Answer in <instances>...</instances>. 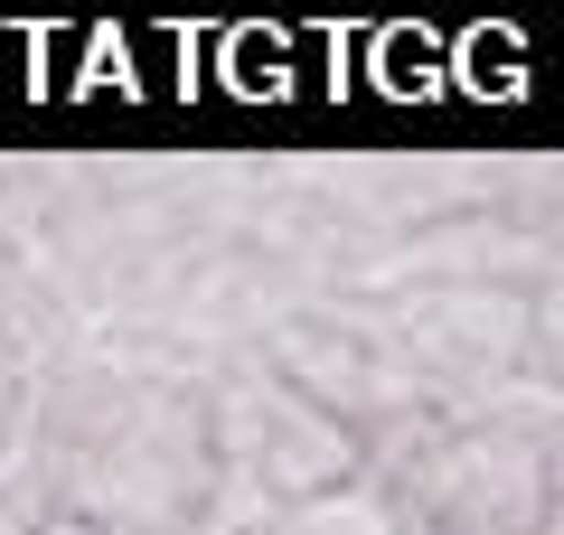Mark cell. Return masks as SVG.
Masks as SVG:
<instances>
[{
    "instance_id": "6da1fadb",
    "label": "cell",
    "mask_w": 564,
    "mask_h": 535,
    "mask_svg": "<svg viewBox=\"0 0 564 535\" xmlns=\"http://www.w3.org/2000/svg\"><path fill=\"white\" fill-rule=\"evenodd\" d=\"M245 535H404V516H395V498H386L377 479H348V489H321V498H302V507H273Z\"/></svg>"
},
{
    "instance_id": "7a4b0ae2",
    "label": "cell",
    "mask_w": 564,
    "mask_h": 535,
    "mask_svg": "<svg viewBox=\"0 0 564 535\" xmlns=\"http://www.w3.org/2000/svg\"><path fill=\"white\" fill-rule=\"evenodd\" d=\"M29 535H122V526H104V516H76V507H66V516H39Z\"/></svg>"
}]
</instances>
